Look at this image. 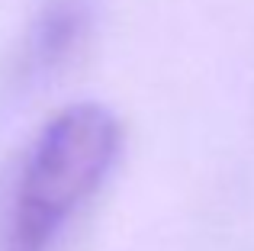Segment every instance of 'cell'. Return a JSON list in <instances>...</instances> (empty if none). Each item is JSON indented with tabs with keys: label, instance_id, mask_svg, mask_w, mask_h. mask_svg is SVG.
<instances>
[{
	"label": "cell",
	"instance_id": "2",
	"mask_svg": "<svg viewBox=\"0 0 254 251\" xmlns=\"http://www.w3.org/2000/svg\"><path fill=\"white\" fill-rule=\"evenodd\" d=\"M87 36V6L84 0H52L29 23L19 39V52L13 62L16 81H39L55 74L71 62Z\"/></svg>",
	"mask_w": 254,
	"mask_h": 251
},
{
	"label": "cell",
	"instance_id": "1",
	"mask_svg": "<svg viewBox=\"0 0 254 251\" xmlns=\"http://www.w3.org/2000/svg\"><path fill=\"white\" fill-rule=\"evenodd\" d=\"M119 142L116 116L100 103H74L52 116L3 181L0 251H49L106 181Z\"/></svg>",
	"mask_w": 254,
	"mask_h": 251
}]
</instances>
